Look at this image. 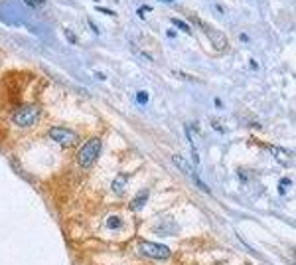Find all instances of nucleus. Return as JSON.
Instances as JSON below:
<instances>
[{
    "mask_svg": "<svg viewBox=\"0 0 296 265\" xmlns=\"http://www.w3.org/2000/svg\"><path fill=\"white\" fill-rule=\"evenodd\" d=\"M239 38H241V40H243V42H249V36H247V34H241V36H239Z\"/></svg>",
    "mask_w": 296,
    "mask_h": 265,
    "instance_id": "15",
    "label": "nucleus"
},
{
    "mask_svg": "<svg viewBox=\"0 0 296 265\" xmlns=\"http://www.w3.org/2000/svg\"><path fill=\"white\" fill-rule=\"evenodd\" d=\"M199 26L203 28V32L207 34L209 42L213 44V48H215L217 52H223V50L227 48V38H225V34L219 32V30H215V28H211V26H205L203 22H199Z\"/></svg>",
    "mask_w": 296,
    "mask_h": 265,
    "instance_id": "5",
    "label": "nucleus"
},
{
    "mask_svg": "<svg viewBox=\"0 0 296 265\" xmlns=\"http://www.w3.org/2000/svg\"><path fill=\"white\" fill-rule=\"evenodd\" d=\"M107 226H109V228H113V230H117V228H121V226H123V220H121V218H117V216H111V218L107 220Z\"/></svg>",
    "mask_w": 296,
    "mask_h": 265,
    "instance_id": "10",
    "label": "nucleus"
},
{
    "mask_svg": "<svg viewBox=\"0 0 296 265\" xmlns=\"http://www.w3.org/2000/svg\"><path fill=\"white\" fill-rule=\"evenodd\" d=\"M28 6H32V8H42L44 6V0H24Z\"/></svg>",
    "mask_w": 296,
    "mask_h": 265,
    "instance_id": "12",
    "label": "nucleus"
},
{
    "mask_svg": "<svg viewBox=\"0 0 296 265\" xmlns=\"http://www.w3.org/2000/svg\"><path fill=\"white\" fill-rule=\"evenodd\" d=\"M172 161H174V165L178 166V168H180V170H182L184 174H190V176L194 174V170H192L190 163H188V161H186V159H184L182 155H174V157H172Z\"/></svg>",
    "mask_w": 296,
    "mask_h": 265,
    "instance_id": "7",
    "label": "nucleus"
},
{
    "mask_svg": "<svg viewBox=\"0 0 296 265\" xmlns=\"http://www.w3.org/2000/svg\"><path fill=\"white\" fill-rule=\"evenodd\" d=\"M140 251L146 255V257H152V259H168L170 257V249L162 245V243H152V241H142L140 243Z\"/></svg>",
    "mask_w": 296,
    "mask_h": 265,
    "instance_id": "3",
    "label": "nucleus"
},
{
    "mask_svg": "<svg viewBox=\"0 0 296 265\" xmlns=\"http://www.w3.org/2000/svg\"><path fill=\"white\" fill-rule=\"evenodd\" d=\"M136 99H138V103H146V101H148V95H146L144 91H138V95H136Z\"/></svg>",
    "mask_w": 296,
    "mask_h": 265,
    "instance_id": "13",
    "label": "nucleus"
},
{
    "mask_svg": "<svg viewBox=\"0 0 296 265\" xmlns=\"http://www.w3.org/2000/svg\"><path fill=\"white\" fill-rule=\"evenodd\" d=\"M66 36H67V38H69V42H71V44H77V38H75L73 34L69 32V30H66Z\"/></svg>",
    "mask_w": 296,
    "mask_h": 265,
    "instance_id": "14",
    "label": "nucleus"
},
{
    "mask_svg": "<svg viewBox=\"0 0 296 265\" xmlns=\"http://www.w3.org/2000/svg\"><path fill=\"white\" fill-rule=\"evenodd\" d=\"M40 115H42L40 105H24L18 111H14L12 123L18 125V127H32L34 123H38Z\"/></svg>",
    "mask_w": 296,
    "mask_h": 265,
    "instance_id": "2",
    "label": "nucleus"
},
{
    "mask_svg": "<svg viewBox=\"0 0 296 265\" xmlns=\"http://www.w3.org/2000/svg\"><path fill=\"white\" fill-rule=\"evenodd\" d=\"M270 155L278 161V165L282 166H290L292 165V151H288V149H282V147H270Z\"/></svg>",
    "mask_w": 296,
    "mask_h": 265,
    "instance_id": "6",
    "label": "nucleus"
},
{
    "mask_svg": "<svg viewBox=\"0 0 296 265\" xmlns=\"http://www.w3.org/2000/svg\"><path fill=\"white\" fill-rule=\"evenodd\" d=\"M127 174H119L115 180H113V190L117 192V194H123L125 192V186H127Z\"/></svg>",
    "mask_w": 296,
    "mask_h": 265,
    "instance_id": "9",
    "label": "nucleus"
},
{
    "mask_svg": "<svg viewBox=\"0 0 296 265\" xmlns=\"http://www.w3.org/2000/svg\"><path fill=\"white\" fill-rule=\"evenodd\" d=\"M146 200H148V190H142V192H138L134 200L131 202V210H140L144 204H146Z\"/></svg>",
    "mask_w": 296,
    "mask_h": 265,
    "instance_id": "8",
    "label": "nucleus"
},
{
    "mask_svg": "<svg viewBox=\"0 0 296 265\" xmlns=\"http://www.w3.org/2000/svg\"><path fill=\"white\" fill-rule=\"evenodd\" d=\"M166 2H172V0H166Z\"/></svg>",
    "mask_w": 296,
    "mask_h": 265,
    "instance_id": "16",
    "label": "nucleus"
},
{
    "mask_svg": "<svg viewBox=\"0 0 296 265\" xmlns=\"http://www.w3.org/2000/svg\"><path fill=\"white\" fill-rule=\"evenodd\" d=\"M172 24H174L176 28H180V30H184V32H186V34L190 32V26H188V24H184L182 20H178V18H174V20H172Z\"/></svg>",
    "mask_w": 296,
    "mask_h": 265,
    "instance_id": "11",
    "label": "nucleus"
},
{
    "mask_svg": "<svg viewBox=\"0 0 296 265\" xmlns=\"http://www.w3.org/2000/svg\"><path fill=\"white\" fill-rule=\"evenodd\" d=\"M50 139H54L56 143H60L62 147H73L75 143H77V135L73 131H69V129H64V127H54V129H50Z\"/></svg>",
    "mask_w": 296,
    "mask_h": 265,
    "instance_id": "4",
    "label": "nucleus"
},
{
    "mask_svg": "<svg viewBox=\"0 0 296 265\" xmlns=\"http://www.w3.org/2000/svg\"><path fill=\"white\" fill-rule=\"evenodd\" d=\"M101 141L99 139H91V141H87L81 149H79V153H77V163L81 168H91V166L95 165V161L99 159V155H101Z\"/></svg>",
    "mask_w": 296,
    "mask_h": 265,
    "instance_id": "1",
    "label": "nucleus"
}]
</instances>
